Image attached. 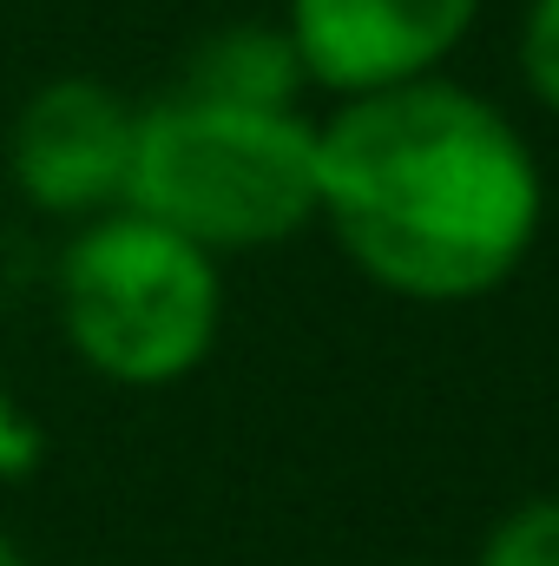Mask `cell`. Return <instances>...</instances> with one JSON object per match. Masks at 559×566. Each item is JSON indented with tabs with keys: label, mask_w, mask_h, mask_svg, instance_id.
Instances as JSON below:
<instances>
[{
	"label": "cell",
	"mask_w": 559,
	"mask_h": 566,
	"mask_svg": "<svg viewBox=\"0 0 559 566\" xmlns=\"http://www.w3.org/2000/svg\"><path fill=\"white\" fill-rule=\"evenodd\" d=\"M60 329L93 376L119 389H171L218 349V258L133 205L99 211L60 251Z\"/></svg>",
	"instance_id": "cell-3"
},
{
	"label": "cell",
	"mask_w": 559,
	"mask_h": 566,
	"mask_svg": "<svg viewBox=\"0 0 559 566\" xmlns=\"http://www.w3.org/2000/svg\"><path fill=\"white\" fill-rule=\"evenodd\" d=\"M0 566H27V554H20V541L0 527Z\"/></svg>",
	"instance_id": "cell-10"
},
{
	"label": "cell",
	"mask_w": 559,
	"mask_h": 566,
	"mask_svg": "<svg viewBox=\"0 0 559 566\" xmlns=\"http://www.w3.org/2000/svg\"><path fill=\"white\" fill-rule=\"evenodd\" d=\"M520 80L527 93L559 113V0H527V20H520Z\"/></svg>",
	"instance_id": "cell-8"
},
{
	"label": "cell",
	"mask_w": 559,
	"mask_h": 566,
	"mask_svg": "<svg viewBox=\"0 0 559 566\" xmlns=\"http://www.w3.org/2000/svg\"><path fill=\"white\" fill-rule=\"evenodd\" d=\"M474 566H559V494H534L507 507L487 527Z\"/></svg>",
	"instance_id": "cell-7"
},
{
	"label": "cell",
	"mask_w": 559,
	"mask_h": 566,
	"mask_svg": "<svg viewBox=\"0 0 559 566\" xmlns=\"http://www.w3.org/2000/svg\"><path fill=\"white\" fill-rule=\"evenodd\" d=\"M316 218L376 290L454 310L527 271L547 171L487 93L428 73L356 93L316 126Z\"/></svg>",
	"instance_id": "cell-1"
},
{
	"label": "cell",
	"mask_w": 559,
	"mask_h": 566,
	"mask_svg": "<svg viewBox=\"0 0 559 566\" xmlns=\"http://www.w3.org/2000/svg\"><path fill=\"white\" fill-rule=\"evenodd\" d=\"M126 205L218 251H271L316 224V126L296 106L171 93L133 126Z\"/></svg>",
	"instance_id": "cell-2"
},
{
	"label": "cell",
	"mask_w": 559,
	"mask_h": 566,
	"mask_svg": "<svg viewBox=\"0 0 559 566\" xmlns=\"http://www.w3.org/2000/svg\"><path fill=\"white\" fill-rule=\"evenodd\" d=\"M133 126L139 113L99 80H53L40 86L7 139L13 185L46 218H99L126 205L133 171Z\"/></svg>",
	"instance_id": "cell-5"
},
{
	"label": "cell",
	"mask_w": 559,
	"mask_h": 566,
	"mask_svg": "<svg viewBox=\"0 0 559 566\" xmlns=\"http://www.w3.org/2000/svg\"><path fill=\"white\" fill-rule=\"evenodd\" d=\"M303 86H309V73H303L289 33L244 20V27H218L211 40H198L178 93L224 99V106H296Z\"/></svg>",
	"instance_id": "cell-6"
},
{
	"label": "cell",
	"mask_w": 559,
	"mask_h": 566,
	"mask_svg": "<svg viewBox=\"0 0 559 566\" xmlns=\"http://www.w3.org/2000/svg\"><path fill=\"white\" fill-rule=\"evenodd\" d=\"M481 0H289V46L309 86L356 99L441 73L474 33Z\"/></svg>",
	"instance_id": "cell-4"
},
{
	"label": "cell",
	"mask_w": 559,
	"mask_h": 566,
	"mask_svg": "<svg viewBox=\"0 0 559 566\" xmlns=\"http://www.w3.org/2000/svg\"><path fill=\"white\" fill-rule=\"evenodd\" d=\"M40 468V428L27 422V409L0 389V481H20Z\"/></svg>",
	"instance_id": "cell-9"
}]
</instances>
